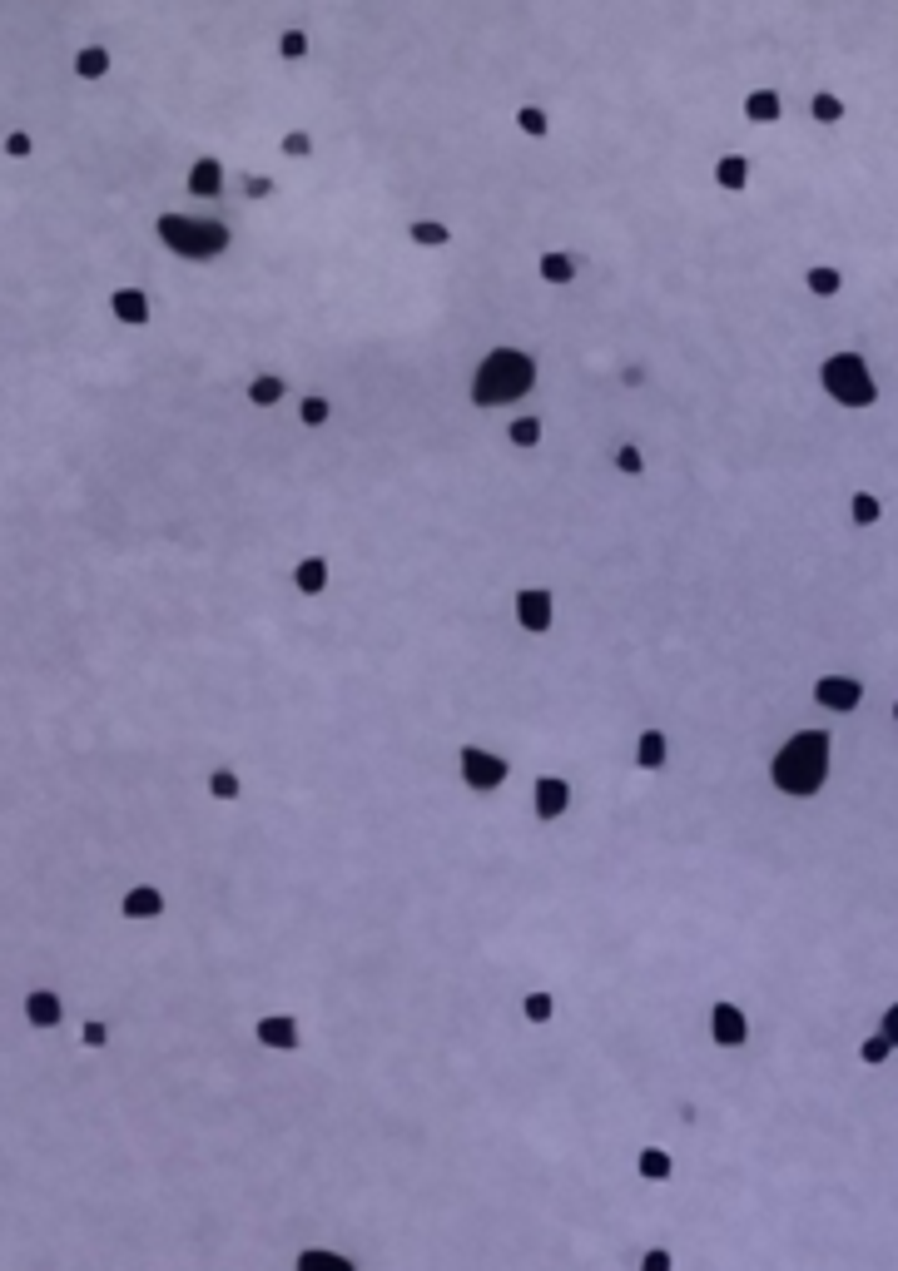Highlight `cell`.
Listing matches in <instances>:
<instances>
[{
  "label": "cell",
  "mask_w": 898,
  "mask_h": 1271,
  "mask_svg": "<svg viewBox=\"0 0 898 1271\" xmlns=\"http://www.w3.org/2000/svg\"><path fill=\"white\" fill-rule=\"evenodd\" d=\"M829 765H834V735L809 725L794 730L770 760V785L789 800H814L829 785Z\"/></svg>",
  "instance_id": "obj_1"
},
{
  "label": "cell",
  "mask_w": 898,
  "mask_h": 1271,
  "mask_svg": "<svg viewBox=\"0 0 898 1271\" xmlns=\"http://www.w3.org/2000/svg\"><path fill=\"white\" fill-rule=\"evenodd\" d=\"M531 388H536V363H531V353H521V348H492V353L477 363L472 403H477V408H507L516 398H526Z\"/></svg>",
  "instance_id": "obj_2"
},
{
  "label": "cell",
  "mask_w": 898,
  "mask_h": 1271,
  "mask_svg": "<svg viewBox=\"0 0 898 1271\" xmlns=\"http://www.w3.org/2000/svg\"><path fill=\"white\" fill-rule=\"evenodd\" d=\"M819 383H824V393L844 408V413H869V408H879V383H874V373H869V363H864V353H829L824 363H819Z\"/></svg>",
  "instance_id": "obj_3"
},
{
  "label": "cell",
  "mask_w": 898,
  "mask_h": 1271,
  "mask_svg": "<svg viewBox=\"0 0 898 1271\" xmlns=\"http://www.w3.org/2000/svg\"><path fill=\"white\" fill-rule=\"evenodd\" d=\"M159 239H164V249H174L179 259H194V264L229 249V229L219 219H194V214H159Z\"/></svg>",
  "instance_id": "obj_4"
},
{
  "label": "cell",
  "mask_w": 898,
  "mask_h": 1271,
  "mask_svg": "<svg viewBox=\"0 0 898 1271\" xmlns=\"http://www.w3.org/2000/svg\"><path fill=\"white\" fill-rule=\"evenodd\" d=\"M750 1013L740 1008V1003H730V998H715L710 1003V1043L720 1048V1053H735V1048H745L750 1043Z\"/></svg>",
  "instance_id": "obj_5"
},
{
  "label": "cell",
  "mask_w": 898,
  "mask_h": 1271,
  "mask_svg": "<svg viewBox=\"0 0 898 1271\" xmlns=\"http://www.w3.org/2000/svg\"><path fill=\"white\" fill-rule=\"evenodd\" d=\"M809 696H814V706L834 710V715H854L864 706V681H854V676H819Z\"/></svg>",
  "instance_id": "obj_6"
},
{
  "label": "cell",
  "mask_w": 898,
  "mask_h": 1271,
  "mask_svg": "<svg viewBox=\"0 0 898 1271\" xmlns=\"http://www.w3.org/2000/svg\"><path fill=\"white\" fill-rule=\"evenodd\" d=\"M462 780H467L472 790H497V785L507 780V760L492 755V750H482V745H467V750H462Z\"/></svg>",
  "instance_id": "obj_7"
},
{
  "label": "cell",
  "mask_w": 898,
  "mask_h": 1271,
  "mask_svg": "<svg viewBox=\"0 0 898 1271\" xmlns=\"http://www.w3.org/2000/svg\"><path fill=\"white\" fill-rule=\"evenodd\" d=\"M531 805H536V820H561L571 810V785L561 775H541L531 790Z\"/></svg>",
  "instance_id": "obj_8"
},
{
  "label": "cell",
  "mask_w": 898,
  "mask_h": 1271,
  "mask_svg": "<svg viewBox=\"0 0 898 1271\" xmlns=\"http://www.w3.org/2000/svg\"><path fill=\"white\" fill-rule=\"evenodd\" d=\"M516 621L526 626V631H551V591H541V586H526V591H516Z\"/></svg>",
  "instance_id": "obj_9"
},
{
  "label": "cell",
  "mask_w": 898,
  "mask_h": 1271,
  "mask_svg": "<svg viewBox=\"0 0 898 1271\" xmlns=\"http://www.w3.org/2000/svg\"><path fill=\"white\" fill-rule=\"evenodd\" d=\"M779 115H784V95H779V90L760 85V90L745 95V120H750V125H779Z\"/></svg>",
  "instance_id": "obj_10"
},
{
  "label": "cell",
  "mask_w": 898,
  "mask_h": 1271,
  "mask_svg": "<svg viewBox=\"0 0 898 1271\" xmlns=\"http://www.w3.org/2000/svg\"><path fill=\"white\" fill-rule=\"evenodd\" d=\"M254 1038L263 1048H278V1053H293L298 1048V1023L293 1018H258Z\"/></svg>",
  "instance_id": "obj_11"
},
{
  "label": "cell",
  "mask_w": 898,
  "mask_h": 1271,
  "mask_svg": "<svg viewBox=\"0 0 898 1271\" xmlns=\"http://www.w3.org/2000/svg\"><path fill=\"white\" fill-rule=\"evenodd\" d=\"M809 120H814V125H824V130L844 125V120H849V105H844V95H834V90H819V95H809Z\"/></svg>",
  "instance_id": "obj_12"
},
{
  "label": "cell",
  "mask_w": 898,
  "mask_h": 1271,
  "mask_svg": "<svg viewBox=\"0 0 898 1271\" xmlns=\"http://www.w3.org/2000/svg\"><path fill=\"white\" fill-rule=\"evenodd\" d=\"M725 194H740L745 184H750V154H725V159H715V174H710Z\"/></svg>",
  "instance_id": "obj_13"
},
{
  "label": "cell",
  "mask_w": 898,
  "mask_h": 1271,
  "mask_svg": "<svg viewBox=\"0 0 898 1271\" xmlns=\"http://www.w3.org/2000/svg\"><path fill=\"white\" fill-rule=\"evenodd\" d=\"M879 522H884V497H879V492H854V497H849V527L874 532Z\"/></svg>",
  "instance_id": "obj_14"
},
{
  "label": "cell",
  "mask_w": 898,
  "mask_h": 1271,
  "mask_svg": "<svg viewBox=\"0 0 898 1271\" xmlns=\"http://www.w3.org/2000/svg\"><path fill=\"white\" fill-rule=\"evenodd\" d=\"M120 909H125V919H159L164 914V894L154 884H134Z\"/></svg>",
  "instance_id": "obj_15"
},
{
  "label": "cell",
  "mask_w": 898,
  "mask_h": 1271,
  "mask_svg": "<svg viewBox=\"0 0 898 1271\" xmlns=\"http://www.w3.org/2000/svg\"><path fill=\"white\" fill-rule=\"evenodd\" d=\"M110 303H115V318H120V323H134V328L149 323V293H139V288H115Z\"/></svg>",
  "instance_id": "obj_16"
},
{
  "label": "cell",
  "mask_w": 898,
  "mask_h": 1271,
  "mask_svg": "<svg viewBox=\"0 0 898 1271\" xmlns=\"http://www.w3.org/2000/svg\"><path fill=\"white\" fill-rule=\"evenodd\" d=\"M804 288H809L814 298H839V293H844V269H839V264H809V269H804Z\"/></svg>",
  "instance_id": "obj_17"
},
{
  "label": "cell",
  "mask_w": 898,
  "mask_h": 1271,
  "mask_svg": "<svg viewBox=\"0 0 898 1271\" xmlns=\"http://www.w3.org/2000/svg\"><path fill=\"white\" fill-rule=\"evenodd\" d=\"M670 760V740H665V730H641V740H636V770H660Z\"/></svg>",
  "instance_id": "obj_18"
},
{
  "label": "cell",
  "mask_w": 898,
  "mask_h": 1271,
  "mask_svg": "<svg viewBox=\"0 0 898 1271\" xmlns=\"http://www.w3.org/2000/svg\"><path fill=\"white\" fill-rule=\"evenodd\" d=\"M224 189V164L219 159H199L194 169H189V194L194 199H214Z\"/></svg>",
  "instance_id": "obj_19"
},
{
  "label": "cell",
  "mask_w": 898,
  "mask_h": 1271,
  "mask_svg": "<svg viewBox=\"0 0 898 1271\" xmlns=\"http://www.w3.org/2000/svg\"><path fill=\"white\" fill-rule=\"evenodd\" d=\"M636 1172L645 1182H675V1157L665 1147H641L636 1152Z\"/></svg>",
  "instance_id": "obj_20"
},
{
  "label": "cell",
  "mask_w": 898,
  "mask_h": 1271,
  "mask_svg": "<svg viewBox=\"0 0 898 1271\" xmlns=\"http://www.w3.org/2000/svg\"><path fill=\"white\" fill-rule=\"evenodd\" d=\"M25 1018L35 1023V1028H55L60 1018H65V1008H60V998L50 989H35L30 998H25Z\"/></svg>",
  "instance_id": "obj_21"
},
{
  "label": "cell",
  "mask_w": 898,
  "mask_h": 1271,
  "mask_svg": "<svg viewBox=\"0 0 898 1271\" xmlns=\"http://www.w3.org/2000/svg\"><path fill=\"white\" fill-rule=\"evenodd\" d=\"M293 586H298L303 596H318V591L328 586V562H323V557H303V562L293 566Z\"/></svg>",
  "instance_id": "obj_22"
},
{
  "label": "cell",
  "mask_w": 898,
  "mask_h": 1271,
  "mask_svg": "<svg viewBox=\"0 0 898 1271\" xmlns=\"http://www.w3.org/2000/svg\"><path fill=\"white\" fill-rule=\"evenodd\" d=\"M854 1058H859L864 1068H889V1058H894V1043H889V1038L874 1028V1033H869V1038L854 1048Z\"/></svg>",
  "instance_id": "obj_23"
},
{
  "label": "cell",
  "mask_w": 898,
  "mask_h": 1271,
  "mask_svg": "<svg viewBox=\"0 0 898 1271\" xmlns=\"http://www.w3.org/2000/svg\"><path fill=\"white\" fill-rule=\"evenodd\" d=\"M536 269H541V279H546V283H556V288H561V283L576 279V254L551 249V254H541V264H536Z\"/></svg>",
  "instance_id": "obj_24"
},
{
  "label": "cell",
  "mask_w": 898,
  "mask_h": 1271,
  "mask_svg": "<svg viewBox=\"0 0 898 1271\" xmlns=\"http://www.w3.org/2000/svg\"><path fill=\"white\" fill-rule=\"evenodd\" d=\"M407 239L422 244V249H442V244L452 239V229L437 224V219H412V224H407Z\"/></svg>",
  "instance_id": "obj_25"
},
{
  "label": "cell",
  "mask_w": 898,
  "mask_h": 1271,
  "mask_svg": "<svg viewBox=\"0 0 898 1271\" xmlns=\"http://www.w3.org/2000/svg\"><path fill=\"white\" fill-rule=\"evenodd\" d=\"M283 388H288V383H283L278 373H263V378L249 383V403H254V408H273V403H283Z\"/></svg>",
  "instance_id": "obj_26"
},
{
  "label": "cell",
  "mask_w": 898,
  "mask_h": 1271,
  "mask_svg": "<svg viewBox=\"0 0 898 1271\" xmlns=\"http://www.w3.org/2000/svg\"><path fill=\"white\" fill-rule=\"evenodd\" d=\"M293 1271H353V1262L348 1257H333V1252H298V1262H293Z\"/></svg>",
  "instance_id": "obj_27"
},
{
  "label": "cell",
  "mask_w": 898,
  "mask_h": 1271,
  "mask_svg": "<svg viewBox=\"0 0 898 1271\" xmlns=\"http://www.w3.org/2000/svg\"><path fill=\"white\" fill-rule=\"evenodd\" d=\"M110 70V50H100V45H85L80 55H75V75H85V80H100Z\"/></svg>",
  "instance_id": "obj_28"
},
{
  "label": "cell",
  "mask_w": 898,
  "mask_h": 1271,
  "mask_svg": "<svg viewBox=\"0 0 898 1271\" xmlns=\"http://www.w3.org/2000/svg\"><path fill=\"white\" fill-rule=\"evenodd\" d=\"M521 1013H526V1023H551L556 998H551V993H526V998H521Z\"/></svg>",
  "instance_id": "obj_29"
},
{
  "label": "cell",
  "mask_w": 898,
  "mask_h": 1271,
  "mask_svg": "<svg viewBox=\"0 0 898 1271\" xmlns=\"http://www.w3.org/2000/svg\"><path fill=\"white\" fill-rule=\"evenodd\" d=\"M516 130H521V135H531V140H546V130H551V125H546V115H541L536 105H521V110H516Z\"/></svg>",
  "instance_id": "obj_30"
},
{
  "label": "cell",
  "mask_w": 898,
  "mask_h": 1271,
  "mask_svg": "<svg viewBox=\"0 0 898 1271\" xmlns=\"http://www.w3.org/2000/svg\"><path fill=\"white\" fill-rule=\"evenodd\" d=\"M616 472H626V477H641V472H645V452L636 447V442L616 447Z\"/></svg>",
  "instance_id": "obj_31"
},
{
  "label": "cell",
  "mask_w": 898,
  "mask_h": 1271,
  "mask_svg": "<svg viewBox=\"0 0 898 1271\" xmlns=\"http://www.w3.org/2000/svg\"><path fill=\"white\" fill-rule=\"evenodd\" d=\"M209 795L214 800H239V775L234 770H214L209 775Z\"/></svg>",
  "instance_id": "obj_32"
},
{
  "label": "cell",
  "mask_w": 898,
  "mask_h": 1271,
  "mask_svg": "<svg viewBox=\"0 0 898 1271\" xmlns=\"http://www.w3.org/2000/svg\"><path fill=\"white\" fill-rule=\"evenodd\" d=\"M278 55H283V60H303V55H308V35H303V30H283V35H278Z\"/></svg>",
  "instance_id": "obj_33"
},
{
  "label": "cell",
  "mask_w": 898,
  "mask_h": 1271,
  "mask_svg": "<svg viewBox=\"0 0 898 1271\" xmlns=\"http://www.w3.org/2000/svg\"><path fill=\"white\" fill-rule=\"evenodd\" d=\"M278 149H283L288 159H308V154H313V135H303V130H288V135L278 140Z\"/></svg>",
  "instance_id": "obj_34"
},
{
  "label": "cell",
  "mask_w": 898,
  "mask_h": 1271,
  "mask_svg": "<svg viewBox=\"0 0 898 1271\" xmlns=\"http://www.w3.org/2000/svg\"><path fill=\"white\" fill-rule=\"evenodd\" d=\"M298 418L308 427H323L333 418V408H328V398H303V408H298Z\"/></svg>",
  "instance_id": "obj_35"
},
{
  "label": "cell",
  "mask_w": 898,
  "mask_h": 1271,
  "mask_svg": "<svg viewBox=\"0 0 898 1271\" xmlns=\"http://www.w3.org/2000/svg\"><path fill=\"white\" fill-rule=\"evenodd\" d=\"M512 442H516V447H536V442H541V423H536V418H516V423H512Z\"/></svg>",
  "instance_id": "obj_36"
},
{
  "label": "cell",
  "mask_w": 898,
  "mask_h": 1271,
  "mask_svg": "<svg viewBox=\"0 0 898 1271\" xmlns=\"http://www.w3.org/2000/svg\"><path fill=\"white\" fill-rule=\"evenodd\" d=\"M636 1271H675V1252H665V1247H650L641 1262H636Z\"/></svg>",
  "instance_id": "obj_37"
},
{
  "label": "cell",
  "mask_w": 898,
  "mask_h": 1271,
  "mask_svg": "<svg viewBox=\"0 0 898 1271\" xmlns=\"http://www.w3.org/2000/svg\"><path fill=\"white\" fill-rule=\"evenodd\" d=\"M80 1043H85V1048H105V1043H110V1028H105V1023H95V1018H90V1023H85V1028H80Z\"/></svg>",
  "instance_id": "obj_38"
},
{
  "label": "cell",
  "mask_w": 898,
  "mask_h": 1271,
  "mask_svg": "<svg viewBox=\"0 0 898 1271\" xmlns=\"http://www.w3.org/2000/svg\"><path fill=\"white\" fill-rule=\"evenodd\" d=\"M879 1033L894 1043V1053H898V998L889 1003V1008H884V1013H879Z\"/></svg>",
  "instance_id": "obj_39"
},
{
  "label": "cell",
  "mask_w": 898,
  "mask_h": 1271,
  "mask_svg": "<svg viewBox=\"0 0 898 1271\" xmlns=\"http://www.w3.org/2000/svg\"><path fill=\"white\" fill-rule=\"evenodd\" d=\"M244 194H249V199H268V194H273V179H268V174H249V179H244Z\"/></svg>",
  "instance_id": "obj_40"
},
{
  "label": "cell",
  "mask_w": 898,
  "mask_h": 1271,
  "mask_svg": "<svg viewBox=\"0 0 898 1271\" xmlns=\"http://www.w3.org/2000/svg\"><path fill=\"white\" fill-rule=\"evenodd\" d=\"M30 149H35V140H30V135H20V130H15V135H5V154H10V159H25Z\"/></svg>",
  "instance_id": "obj_41"
},
{
  "label": "cell",
  "mask_w": 898,
  "mask_h": 1271,
  "mask_svg": "<svg viewBox=\"0 0 898 1271\" xmlns=\"http://www.w3.org/2000/svg\"><path fill=\"white\" fill-rule=\"evenodd\" d=\"M621 383H626V388H641V383H645V363H631V368L621 373Z\"/></svg>",
  "instance_id": "obj_42"
},
{
  "label": "cell",
  "mask_w": 898,
  "mask_h": 1271,
  "mask_svg": "<svg viewBox=\"0 0 898 1271\" xmlns=\"http://www.w3.org/2000/svg\"><path fill=\"white\" fill-rule=\"evenodd\" d=\"M894 725H898V701H894Z\"/></svg>",
  "instance_id": "obj_43"
}]
</instances>
